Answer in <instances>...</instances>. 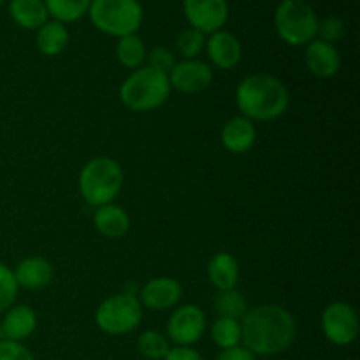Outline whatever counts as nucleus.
<instances>
[{"label": "nucleus", "mask_w": 360, "mask_h": 360, "mask_svg": "<svg viewBox=\"0 0 360 360\" xmlns=\"http://www.w3.org/2000/svg\"><path fill=\"white\" fill-rule=\"evenodd\" d=\"M297 334L294 316L278 304L257 306L241 319V341L253 355L283 354Z\"/></svg>", "instance_id": "nucleus-1"}, {"label": "nucleus", "mask_w": 360, "mask_h": 360, "mask_svg": "<svg viewBox=\"0 0 360 360\" xmlns=\"http://www.w3.org/2000/svg\"><path fill=\"white\" fill-rule=\"evenodd\" d=\"M236 102L250 122H271L285 115L290 104L287 86L271 74H252L238 84Z\"/></svg>", "instance_id": "nucleus-2"}, {"label": "nucleus", "mask_w": 360, "mask_h": 360, "mask_svg": "<svg viewBox=\"0 0 360 360\" xmlns=\"http://www.w3.org/2000/svg\"><path fill=\"white\" fill-rule=\"evenodd\" d=\"M167 74L144 65L134 70L120 88V98L136 112L153 111L165 104L171 94Z\"/></svg>", "instance_id": "nucleus-3"}, {"label": "nucleus", "mask_w": 360, "mask_h": 360, "mask_svg": "<svg viewBox=\"0 0 360 360\" xmlns=\"http://www.w3.org/2000/svg\"><path fill=\"white\" fill-rule=\"evenodd\" d=\"M123 186L122 165L109 157H97L88 162L79 172L81 197L90 206L111 204Z\"/></svg>", "instance_id": "nucleus-4"}, {"label": "nucleus", "mask_w": 360, "mask_h": 360, "mask_svg": "<svg viewBox=\"0 0 360 360\" xmlns=\"http://www.w3.org/2000/svg\"><path fill=\"white\" fill-rule=\"evenodd\" d=\"M88 16L97 30L120 39L139 30L144 13L139 0H91Z\"/></svg>", "instance_id": "nucleus-5"}, {"label": "nucleus", "mask_w": 360, "mask_h": 360, "mask_svg": "<svg viewBox=\"0 0 360 360\" xmlns=\"http://www.w3.org/2000/svg\"><path fill=\"white\" fill-rule=\"evenodd\" d=\"M274 28L287 44L306 46L316 39L319 16L306 0H281L274 11Z\"/></svg>", "instance_id": "nucleus-6"}, {"label": "nucleus", "mask_w": 360, "mask_h": 360, "mask_svg": "<svg viewBox=\"0 0 360 360\" xmlns=\"http://www.w3.org/2000/svg\"><path fill=\"white\" fill-rule=\"evenodd\" d=\"M143 319L139 299L129 294H116L105 299L95 313L98 329L111 336H122L136 329Z\"/></svg>", "instance_id": "nucleus-7"}, {"label": "nucleus", "mask_w": 360, "mask_h": 360, "mask_svg": "<svg viewBox=\"0 0 360 360\" xmlns=\"http://www.w3.org/2000/svg\"><path fill=\"white\" fill-rule=\"evenodd\" d=\"M322 329L327 340L338 347L352 345L359 336L357 311L348 302H333L322 315Z\"/></svg>", "instance_id": "nucleus-8"}, {"label": "nucleus", "mask_w": 360, "mask_h": 360, "mask_svg": "<svg viewBox=\"0 0 360 360\" xmlns=\"http://www.w3.org/2000/svg\"><path fill=\"white\" fill-rule=\"evenodd\" d=\"M206 330V315L199 306L186 304L176 309L167 323V336L176 347H192Z\"/></svg>", "instance_id": "nucleus-9"}, {"label": "nucleus", "mask_w": 360, "mask_h": 360, "mask_svg": "<svg viewBox=\"0 0 360 360\" xmlns=\"http://www.w3.org/2000/svg\"><path fill=\"white\" fill-rule=\"evenodd\" d=\"M183 11L190 27L204 35L221 30L229 20L227 0H183Z\"/></svg>", "instance_id": "nucleus-10"}, {"label": "nucleus", "mask_w": 360, "mask_h": 360, "mask_svg": "<svg viewBox=\"0 0 360 360\" xmlns=\"http://www.w3.org/2000/svg\"><path fill=\"white\" fill-rule=\"evenodd\" d=\"M169 76L171 88L181 94H197L206 90L213 81V70L200 60H181L176 62Z\"/></svg>", "instance_id": "nucleus-11"}, {"label": "nucleus", "mask_w": 360, "mask_h": 360, "mask_svg": "<svg viewBox=\"0 0 360 360\" xmlns=\"http://www.w3.org/2000/svg\"><path fill=\"white\" fill-rule=\"evenodd\" d=\"M141 304L153 311H162V309L174 308L181 299V285L172 278H155L148 281L144 287H141Z\"/></svg>", "instance_id": "nucleus-12"}, {"label": "nucleus", "mask_w": 360, "mask_h": 360, "mask_svg": "<svg viewBox=\"0 0 360 360\" xmlns=\"http://www.w3.org/2000/svg\"><path fill=\"white\" fill-rule=\"evenodd\" d=\"M206 51L211 62L218 67V69H234L243 56V46L239 39L236 37L232 32L218 30L210 35L206 41Z\"/></svg>", "instance_id": "nucleus-13"}, {"label": "nucleus", "mask_w": 360, "mask_h": 360, "mask_svg": "<svg viewBox=\"0 0 360 360\" xmlns=\"http://www.w3.org/2000/svg\"><path fill=\"white\" fill-rule=\"evenodd\" d=\"M304 62L309 72L316 77H333L340 72L341 56L336 46L315 39L309 44H306Z\"/></svg>", "instance_id": "nucleus-14"}, {"label": "nucleus", "mask_w": 360, "mask_h": 360, "mask_svg": "<svg viewBox=\"0 0 360 360\" xmlns=\"http://www.w3.org/2000/svg\"><path fill=\"white\" fill-rule=\"evenodd\" d=\"M35 329H37V313L30 306L25 304L11 306L6 311L2 326H0L2 338L9 341H18V343L30 338Z\"/></svg>", "instance_id": "nucleus-15"}, {"label": "nucleus", "mask_w": 360, "mask_h": 360, "mask_svg": "<svg viewBox=\"0 0 360 360\" xmlns=\"http://www.w3.org/2000/svg\"><path fill=\"white\" fill-rule=\"evenodd\" d=\"M13 274L18 287H23L27 290H39L51 283L53 266L49 260L42 257H28L18 264Z\"/></svg>", "instance_id": "nucleus-16"}, {"label": "nucleus", "mask_w": 360, "mask_h": 360, "mask_svg": "<svg viewBox=\"0 0 360 360\" xmlns=\"http://www.w3.org/2000/svg\"><path fill=\"white\" fill-rule=\"evenodd\" d=\"M255 139V125L245 116L231 118L221 129V143H224L225 150H229L231 153H246L248 150H252Z\"/></svg>", "instance_id": "nucleus-17"}, {"label": "nucleus", "mask_w": 360, "mask_h": 360, "mask_svg": "<svg viewBox=\"0 0 360 360\" xmlns=\"http://www.w3.org/2000/svg\"><path fill=\"white\" fill-rule=\"evenodd\" d=\"M94 224L95 229L104 238L118 239L129 232L130 218L123 207L115 206V204H105V206L97 207L94 214Z\"/></svg>", "instance_id": "nucleus-18"}, {"label": "nucleus", "mask_w": 360, "mask_h": 360, "mask_svg": "<svg viewBox=\"0 0 360 360\" xmlns=\"http://www.w3.org/2000/svg\"><path fill=\"white\" fill-rule=\"evenodd\" d=\"M9 14L14 23L27 30H39L49 21L44 0H11Z\"/></svg>", "instance_id": "nucleus-19"}, {"label": "nucleus", "mask_w": 360, "mask_h": 360, "mask_svg": "<svg viewBox=\"0 0 360 360\" xmlns=\"http://www.w3.org/2000/svg\"><path fill=\"white\" fill-rule=\"evenodd\" d=\"M207 278L218 292L231 290L239 278L238 260L231 253H217L207 264Z\"/></svg>", "instance_id": "nucleus-20"}, {"label": "nucleus", "mask_w": 360, "mask_h": 360, "mask_svg": "<svg viewBox=\"0 0 360 360\" xmlns=\"http://www.w3.org/2000/svg\"><path fill=\"white\" fill-rule=\"evenodd\" d=\"M37 49L46 56H56L69 44V32L60 21H46L37 30Z\"/></svg>", "instance_id": "nucleus-21"}, {"label": "nucleus", "mask_w": 360, "mask_h": 360, "mask_svg": "<svg viewBox=\"0 0 360 360\" xmlns=\"http://www.w3.org/2000/svg\"><path fill=\"white\" fill-rule=\"evenodd\" d=\"M146 55V46H144L143 39L137 34L125 35V37L118 39V44H116V58L127 69L136 70L139 67H143Z\"/></svg>", "instance_id": "nucleus-22"}, {"label": "nucleus", "mask_w": 360, "mask_h": 360, "mask_svg": "<svg viewBox=\"0 0 360 360\" xmlns=\"http://www.w3.org/2000/svg\"><path fill=\"white\" fill-rule=\"evenodd\" d=\"M48 14L60 23H74L88 14L91 0H44Z\"/></svg>", "instance_id": "nucleus-23"}, {"label": "nucleus", "mask_w": 360, "mask_h": 360, "mask_svg": "<svg viewBox=\"0 0 360 360\" xmlns=\"http://www.w3.org/2000/svg\"><path fill=\"white\" fill-rule=\"evenodd\" d=\"M214 309L220 316L241 322V319L248 311V304H246V299L241 292L231 288V290L218 292L217 297H214Z\"/></svg>", "instance_id": "nucleus-24"}, {"label": "nucleus", "mask_w": 360, "mask_h": 360, "mask_svg": "<svg viewBox=\"0 0 360 360\" xmlns=\"http://www.w3.org/2000/svg\"><path fill=\"white\" fill-rule=\"evenodd\" d=\"M211 338H213L214 345L220 347L221 350L239 347V343H241V322L234 319L218 316L211 327Z\"/></svg>", "instance_id": "nucleus-25"}, {"label": "nucleus", "mask_w": 360, "mask_h": 360, "mask_svg": "<svg viewBox=\"0 0 360 360\" xmlns=\"http://www.w3.org/2000/svg\"><path fill=\"white\" fill-rule=\"evenodd\" d=\"M137 350L143 357L150 360H164L169 354V340L158 330H146L137 340Z\"/></svg>", "instance_id": "nucleus-26"}, {"label": "nucleus", "mask_w": 360, "mask_h": 360, "mask_svg": "<svg viewBox=\"0 0 360 360\" xmlns=\"http://www.w3.org/2000/svg\"><path fill=\"white\" fill-rule=\"evenodd\" d=\"M204 46H206V35L192 27L185 28L176 41V48L185 60H195V56L202 53Z\"/></svg>", "instance_id": "nucleus-27"}, {"label": "nucleus", "mask_w": 360, "mask_h": 360, "mask_svg": "<svg viewBox=\"0 0 360 360\" xmlns=\"http://www.w3.org/2000/svg\"><path fill=\"white\" fill-rule=\"evenodd\" d=\"M18 283L14 280L13 269L0 262V313L7 311L14 304L18 295Z\"/></svg>", "instance_id": "nucleus-28"}, {"label": "nucleus", "mask_w": 360, "mask_h": 360, "mask_svg": "<svg viewBox=\"0 0 360 360\" xmlns=\"http://www.w3.org/2000/svg\"><path fill=\"white\" fill-rule=\"evenodd\" d=\"M347 34V27H345V21L338 16H329L323 18L322 21H319V30H316V35H320V41L329 42V44H334V42L341 41Z\"/></svg>", "instance_id": "nucleus-29"}, {"label": "nucleus", "mask_w": 360, "mask_h": 360, "mask_svg": "<svg viewBox=\"0 0 360 360\" xmlns=\"http://www.w3.org/2000/svg\"><path fill=\"white\" fill-rule=\"evenodd\" d=\"M148 67L155 70H160V72L169 74L172 70V67L176 65V55L165 46H157V48L151 49L146 55Z\"/></svg>", "instance_id": "nucleus-30"}, {"label": "nucleus", "mask_w": 360, "mask_h": 360, "mask_svg": "<svg viewBox=\"0 0 360 360\" xmlns=\"http://www.w3.org/2000/svg\"><path fill=\"white\" fill-rule=\"evenodd\" d=\"M0 360H34V355L18 341L2 340L0 341Z\"/></svg>", "instance_id": "nucleus-31"}, {"label": "nucleus", "mask_w": 360, "mask_h": 360, "mask_svg": "<svg viewBox=\"0 0 360 360\" xmlns=\"http://www.w3.org/2000/svg\"><path fill=\"white\" fill-rule=\"evenodd\" d=\"M217 360H255V355L245 347H232L221 350Z\"/></svg>", "instance_id": "nucleus-32"}, {"label": "nucleus", "mask_w": 360, "mask_h": 360, "mask_svg": "<svg viewBox=\"0 0 360 360\" xmlns=\"http://www.w3.org/2000/svg\"><path fill=\"white\" fill-rule=\"evenodd\" d=\"M164 360H202L200 354L190 347H174L169 350Z\"/></svg>", "instance_id": "nucleus-33"}, {"label": "nucleus", "mask_w": 360, "mask_h": 360, "mask_svg": "<svg viewBox=\"0 0 360 360\" xmlns=\"http://www.w3.org/2000/svg\"><path fill=\"white\" fill-rule=\"evenodd\" d=\"M123 294H129V295H134V297H136V294H139V285H137L136 281H129Z\"/></svg>", "instance_id": "nucleus-34"}, {"label": "nucleus", "mask_w": 360, "mask_h": 360, "mask_svg": "<svg viewBox=\"0 0 360 360\" xmlns=\"http://www.w3.org/2000/svg\"><path fill=\"white\" fill-rule=\"evenodd\" d=\"M0 341H2V330H0Z\"/></svg>", "instance_id": "nucleus-35"}, {"label": "nucleus", "mask_w": 360, "mask_h": 360, "mask_svg": "<svg viewBox=\"0 0 360 360\" xmlns=\"http://www.w3.org/2000/svg\"><path fill=\"white\" fill-rule=\"evenodd\" d=\"M4 2H6V0H0V6H2V4H4Z\"/></svg>", "instance_id": "nucleus-36"}]
</instances>
